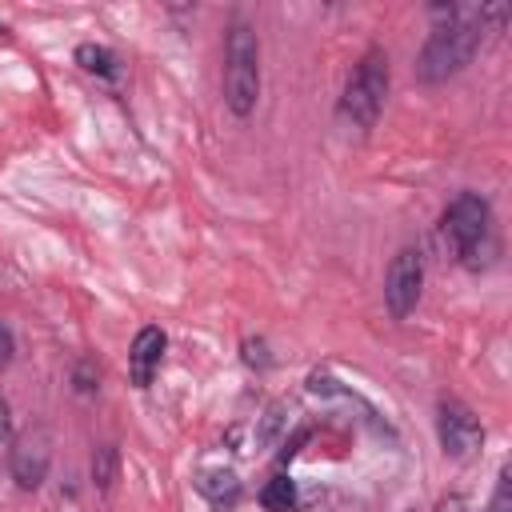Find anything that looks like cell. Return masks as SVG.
I'll return each mask as SVG.
<instances>
[{"label": "cell", "mask_w": 512, "mask_h": 512, "mask_svg": "<svg viewBox=\"0 0 512 512\" xmlns=\"http://www.w3.org/2000/svg\"><path fill=\"white\" fill-rule=\"evenodd\" d=\"M436 512H464V500H460V496H448V500H440Z\"/></svg>", "instance_id": "cell-19"}, {"label": "cell", "mask_w": 512, "mask_h": 512, "mask_svg": "<svg viewBox=\"0 0 512 512\" xmlns=\"http://www.w3.org/2000/svg\"><path fill=\"white\" fill-rule=\"evenodd\" d=\"M196 488H200V496H204L208 504H216V508H232V504L240 500V476H236L232 468H208V472H200Z\"/></svg>", "instance_id": "cell-9"}, {"label": "cell", "mask_w": 512, "mask_h": 512, "mask_svg": "<svg viewBox=\"0 0 512 512\" xmlns=\"http://www.w3.org/2000/svg\"><path fill=\"white\" fill-rule=\"evenodd\" d=\"M244 360L252 368H268V352H264V340H244Z\"/></svg>", "instance_id": "cell-17"}, {"label": "cell", "mask_w": 512, "mask_h": 512, "mask_svg": "<svg viewBox=\"0 0 512 512\" xmlns=\"http://www.w3.org/2000/svg\"><path fill=\"white\" fill-rule=\"evenodd\" d=\"M440 232L444 240H452L460 264L468 272H480L496 260L500 244H496V228H492V208L480 192H460L448 200L444 216H440Z\"/></svg>", "instance_id": "cell-2"}, {"label": "cell", "mask_w": 512, "mask_h": 512, "mask_svg": "<svg viewBox=\"0 0 512 512\" xmlns=\"http://www.w3.org/2000/svg\"><path fill=\"white\" fill-rule=\"evenodd\" d=\"M164 348H168V336H164L156 324H148V328H140V332L132 336V348H128V376H132L136 388H148V384H152V376L160 372Z\"/></svg>", "instance_id": "cell-8"}, {"label": "cell", "mask_w": 512, "mask_h": 512, "mask_svg": "<svg viewBox=\"0 0 512 512\" xmlns=\"http://www.w3.org/2000/svg\"><path fill=\"white\" fill-rule=\"evenodd\" d=\"M116 468H120V452H116V444L96 448V456H92V484H96L100 492H108L112 480H116Z\"/></svg>", "instance_id": "cell-12"}, {"label": "cell", "mask_w": 512, "mask_h": 512, "mask_svg": "<svg viewBox=\"0 0 512 512\" xmlns=\"http://www.w3.org/2000/svg\"><path fill=\"white\" fill-rule=\"evenodd\" d=\"M436 436H440L444 456H452V460H468V456L484 444V424L476 420V412H472L464 400L444 396L440 408H436Z\"/></svg>", "instance_id": "cell-5"}, {"label": "cell", "mask_w": 512, "mask_h": 512, "mask_svg": "<svg viewBox=\"0 0 512 512\" xmlns=\"http://www.w3.org/2000/svg\"><path fill=\"white\" fill-rule=\"evenodd\" d=\"M420 292H424V256L420 248H400L384 272V304L396 320H404L420 304Z\"/></svg>", "instance_id": "cell-6"}, {"label": "cell", "mask_w": 512, "mask_h": 512, "mask_svg": "<svg viewBox=\"0 0 512 512\" xmlns=\"http://www.w3.org/2000/svg\"><path fill=\"white\" fill-rule=\"evenodd\" d=\"M8 452H12V408L0 396V460H8Z\"/></svg>", "instance_id": "cell-15"}, {"label": "cell", "mask_w": 512, "mask_h": 512, "mask_svg": "<svg viewBox=\"0 0 512 512\" xmlns=\"http://www.w3.org/2000/svg\"><path fill=\"white\" fill-rule=\"evenodd\" d=\"M280 424H284V408H280V404H272V408L264 412V424H260L256 440H260V444H272V440H276V432H280Z\"/></svg>", "instance_id": "cell-14"}, {"label": "cell", "mask_w": 512, "mask_h": 512, "mask_svg": "<svg viewBox=\"0 0 512 512\" xmlns=\"http://www.w3.org/2000/svg\"><path fill=\"white\" fill-rule=\"evenodd\" d=\"M388 52L384 48H368L360 56V64L352 68L348 84H344V96H340V112L356 124V128H372L384 100H388Z\"/></svg>", "instance_id": "cell-4"}, {"label": "cell", "mask_w": 512, "mask_h": 512, "mask_svg": "<svg viewBox=\"0 0 512 512\" xmlns=\"http://www.w3.org/2000/svg\"><path fill=\"white\" fill-rule=\"evenodd\" d=\"M48 464H52V440H48L44 428H28L20 440H12L8 472H12V480H16L24 492H32V488L44 484Z\"/></svg>", "instance_id": "cell-7"}, {"label": "cell", "mask_w": 512, "mask_h": 512, "mask_svg": "<svg viewBox=\"0 0 512 512\" xmlns=\"http://www.w3.org/2000/svg\"><path fill=\"white\" fill-rule=\"evenodd\" d=\"M488 512H512V480H508V472H500V484H496V492H492Z\"/></svg>", "instance_id": "cell-16"}, {"label": "cell", "mask_w": 512, "mask_h": 512, "mask_svg": "<svg viewBox=\"0 0 512 512\" xmlns=\"http://www.w3.org/2000/svg\"><path fill=\"white\" fill-rule=\"evenodd\" d=\"M76 64L88 72V76H100V80H116L120 76V56L104 44H80L76 48Z\"/></svg>", "instance_id": "cell-10"}, {"label": "cell", "mask_w": 512, "mask_h": 512, "mask_svg": "<svg viewBox=\"0 0 512 512\" xmlns=\"http://www.w3.org/2000/svg\"><path fill=\"white\" fill-rule=\"evenodd\" d=\"M12 352H16V340H12V332L0 324V372L12 364Z\"/></svg>", "instance_id": "cell-18"}, {"label": "cell", "mask_w": 512, "mask_h": 512, "mask_svg": "<svg viewBox=\"0 0 512 512\" xmlns=\"http://www.w3.org/2000/svg\"><path fill=\"white\" fill-rule=\"evenodd\" d=\"M428 12L440 24L416 56L420 84H444L456 72H464L480 52L484 32H500V24L508 20V4H432Z\"/></svg>", "instance_id": "cell-1"}, {"label": "cell", "mask_w": 512, "mask_h": 512, "mask_svg": "<svg viewBox=\"0 0 512 512\" xmlns=\"http://www.w3.org/2000/svg\"><path fill=\"white\" fill-rule=\"evenodd\" d=\"M260 504H264L268 512H292V508H296V484H292V476L276 472V476L260 488Z\"/></svg>", "instance_id": "cell-11"}, {"label": "cell", "mask_w": 512, "mask_h": 512, "mask_svg": "<svg viewBox=\"0 0 512 512\" xmlns=\"http://www.w3.org/2000/svg\"><path fill=\"white\" fill-rule=\"evenodd\" d=\"M72 384H76V392L80 396H88V392H96L100 388V368H96V360H80L76 368H72Z\"/></svg>", "instance_id": "cell-13"}, {"label": "cell", "mask_w": 512, "mask_h": 512, "mask_svg": "<svg viewBox=\"0 0 512 512\" xmlns=\"http://www.w3.org/2000/svg\"><path fill=\"white\" fill-rule=\"evenodd\" d=\"M260 100V36L252 24L232 20L224 36V104L236 120H248Z\"/></svg>", "instance_id": "cell-3"}]
</instances>
